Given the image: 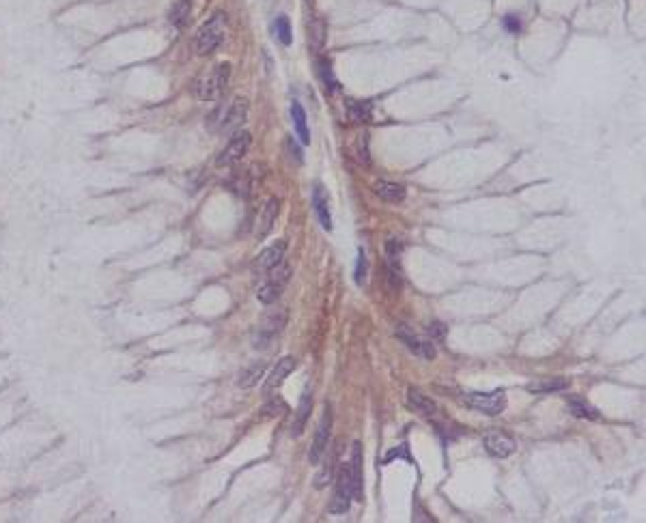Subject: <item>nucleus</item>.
Listing matches in <instances>:
<instances>
[{
  "mask_svg": "<svg viewBox=\"0 0 646 523\" xmlns=\"http://www.w3.org/2000/svg\"><path fill=\"white\" fill-rule=\"evenodd\" d=\"M226 24H229L226 13L218 11V13H214V16L197 31V37H194V48H197V52H199L201 56H207V54L216 52V50L222 45V41H224V37H226Z\"/></svg>",
  "mask_w": 646,
  "mask_h": 523,
  "instance_id": "obj_1",
  "label": "nucleus"
},
{
  "mask_svg": "<svg viewBox=\"0 0 646 523\" xmlns=\"http://www.w3.org/2000/svg\"><path fill=\"white\" fill-rule=\"evenodd\" d=\"M265 274L268 276H265L263 285L258 287V291H256V299L261 304H274L283 295V291H285V287L291 278V265H287L283 260V263H278L276 268H272Z\"/></svg>",
  "mask_w": 646,
  "mask_h": 523,
  "instance_id": "obj_2",
  "label": "nucleus"
},
{
  "mask_svg": "<svg viewBox=\"0 0 646 523\" xmlns=\"http://www.w3.org/2000/svg\"><path fill=\"white\" fill-rule=\"evenodd\" d=\"M229 78H231V62L216 65V67L199 82L197 95L203 101H216V99H220V95L224 93V89L229 84Z\"/></svg>",
  "mask_w": 646,
  "mask_h": 523,
  "instance_id": "obj_3",
  "label": "nucleus"
},
{
  "mask_svg": "<svg viewBox=\"0 0 646 523\" xmlns=\"http://www.w3.org/2000/svg\"><path fill=\"white\" fill-rule=\"evenodd\" d=\"M464 403L466 407L481 412L485 416H498L506 409V395L502 390H493V392H468L464 395Z\"/></svg>",
  "mask_w": 646,
  "mask_h": 523,
  "instance_id": "obj_4",
  "label": "nucleus"
},
{
  "mask_svg": "<svg viewBox=\"0 0 646 523\" xmlns=\"http://www.w3.org/2000/svg\"><path fill=\"white\" fill-rule=\"evenodd\" d=\"M250 145H252V134L246 132V129H237V132L231 136V141L226 143V147L216 158V166L224 168V166L237 164L250 151Z\"/></svg>",
  "mask_w": 646,
  "mask_h": 523,
  "instance_id": "obj_5",
  "label": "nucleus"
},
{
  "mask_svg": "<svg viewBox=\"0 0 646 523\" xmlns=\"http://www.w3.org/2000/svg\"><path fill=\"white\" fill-rule=\"evenodd\" d=\"M330 433H332V407L326 403V407H323V416L317 424V433H314L310 452H308V461L312 466H317L321 461L323 452H326V448L330 446Z\"/></svg>",
  "mask_w": 646,
  "mask_h": 523,
  "instance_id": "obj_6",
  "label": "nucleus"
},
{
  "mask_svg": "<svg viewBox=\"0 0 646 523\" xmlns=\"http://www.w3.org/2000/svg\"><path fill=\"white\" fill-rule=\"evenodd\" d=\"M354 500V491H351V474H349V466L339 470V478H336V489L330 502V512L332 514H343L349 510V504Z\"/></svg>",
  "mask_w": 646,
  "mask_h": 523,
  "instance_id": "obj_7",
  "label": "nucleus"
},
{
  "mask_svg": "<svg viewBox=\"0 0 646 523\" xmlns=\"http://www.w3.org/2000/svg\"><path fill=\"white\" fill-rule=\"evenodd\" d=\"M285 323H287V310H285V308L272 310V312L263 319V323L258 325V330H256V334H254V347H268V343H270L276 334L283 332Z\"/></svg>",
  "mask_w": 646,
  "mask_h": 523,
  "instance_id": "obj_8",
  "label": "nucleus"
},
{
  "mask_svg": "<svg viewBox=\"0 0 646 523\" xmlns=\"http://www.w3.org/2000/svg\"><path fill=\"white\" fill-rule=\"evenodd\" d=\"M395 332H397V338H399L412 353H416V356H420V358H427V360H433V358H435V347H433V343L418 338V336L414 334V330L410 328V325L399 323Z\"/></svg>",
  "mask_w": 646,
  "mask_h": 523,
  "instance_id": "obj_9",
  "label": "nucleus"
},
{
  "mask_svg": "<svg viewBox=\"0 0 646 523\" xmlns=\"http://www.w3.org/2000/svg\"><path fill=\"white\" fill-rule=\"evenodd\" d=\"M339 444H334V446H328L326 448V452H323V466L319 468V472H317V476H314V487L317 489H323V487H328L330 483H332V478H334V472H336V466H339Z\"/></svg>",
  "mask_w": 646,
  "mask_h": 523,
  "instance_id": "obj_10",
  "label": "nucleus"
},
{
  "mask_svg": "<svg viewBox=\"0 0 646 523\" xmlns=\"http://www.w3.org/2000/svg\"><path fill=\"white\" fill-rule=\"evenodd\" d=\"M285 250H287V243L285 241H276L274 246H270V248H265L261 254L256 256V260H254V272H258V274H265V272H270L272 268H276L278 263H283L285 260Z\"/></svg>",
  "mask_w": 646,
  "mask_h": 523,
  "instance_id": "obj_11",
  "label": "nucleus"
},
{
  "mask_svg": "<svg viewBox=\"0 0 646 523\" xmlns=\"http://www.w3.org/2000/svg\"><path fill=\"white\" fill-rule=\"evenodd\" d=\"M485 448L491 456H498V459H506L517 450V444L513 437H508L502 431H493L485 435Z\"/></svg>",
  "mask_w": 646,
  "mask_h": 523,
  "instance_id": "obj_12",
  "label": "nucleus"
},
{
  "mask_svg": "<svg viewBox=\"0 0 646 523\" xmlns=\"http://www.w3.org/2000/svg\"><path fill=\"white\" fill-rule=\"evenodd\" d=\"M246 116H248V101L241 99V97H237L233 104H229V106L224 108L222 121H220L218 127L222 129V132H231V129L239 127V125L246 121Z\"/></svg>",
  "mask_w": 646,
  "mask_h": 523,
  "instance_id": "obj_13",
  "label": "nucleus"
},
{
  "mask_svg": "<svg viewBox=\"0 0 646 523\" xmlns=\"http://www.w3.org/2000/svg\"><path fill=\"white\" fill-rule=\"evenodd\" d=\"M295 366H297V360L295 358H291V356H287V358H283L280 362H276V368L272 370V375L268 377V381H265V387H263V395L265 397H270L272 392L276 390V387H280L283 385V381L295 370Z\"/></svg>",
  "mask_w": 646,
  "mask_h": 523,
  "instance_id": "obj_14",
  "label": "nucleus"
},
{
  "mask_svg": "<svg viewBox=\"0 0 646 523\" xmlns=\"http://www.w3.org/2000/svg\"><path fill=\"white\" fill-rule=\"evenodd\" d=\"M349 474H351V491L354 500H362V446L360 441H354L351 448V463H349Z\"/></svg>",
  "mask_w": 646,
  "mask_h": 523,
  "instance_id": "obj_15",
  "label": "nucleus"
},
{
  "mask_svg": "<svg viewBox=\"0 0 646 523\" xmlns=\"http://www.w3.org/2000/svg\"><path fill=\"white\" fill-rule=\"evenodd\" d=\"M312 207H314V214L321 222V226L326 231H332V216H330V207H328V199L326 194H323V187L317 183L314 189H312Z\"/></svg>",
  "mask_w": 646,
  "mask_h": 523,
  "instance_id": "obj_16",
  "label": "nucleus"
},
{
  "mask_svg": "<svg viewBox=\"0 0 646 523\" xmlns=\"http://www.w3.org/2000/svg\"><path fill=\"white\" fill-rule=\"evenodd\" d=\"M278 209H280L278 199H270V201L265 203V207H263V211H261V218H258V229H256V237H258V239H263V237L270 235V231L274 229V222H276V218H278Z\"/></svg>",
  "mask_w": 646,
  "mask_h": 523,
  "instance_id": "obj_17",
  "label": "nucleus"
},
{
  "mask_svg": "<svg viewBox=\"0 0 646 523\" xmlns=\"http://www.w3.org/2000/svg\"><path fill=\"white\" fill-rule=\"evenodd\" d=\"M310 412H312V395L310 392H304L300 399V407L295 412V418H293V424H291V437H300L304 433Z\"/></svg>",
  "mask_w": 646,
  "mask_h": 523,
  "instance_id": "obj_18",
  "label": "nucleus"
},
{
  "mask_svg": "<svg viewBox=\"0 0 646 523\" xmlns=\"http://www.w3.org/2000/svg\"><path fill=\"white\" fill-rule=\"evenodd\" d=\"M373 192L385 203H401L405 199V187L393 181H377L373 185Z\"/></svg>",
  "mask_w": 646,
  "mask_h": 523,
  "instance_id": "obj_19",
  "label": "nucleus"
},
{
  "mask_svg": "<svg viewBox=\"0 0 646 523\" xmlns=\"http://www.w3.org/2000/svg\"><path fill=\"white\" fill-rule=\"evenodd\" d=\"M407 405H410L414 412H418V414H422V416H429V418L437 414L435 401H433L431 397H425L422 392H418V390H410V392H407Z\"/></svg>",
  "mask_w": 646,
  "mask_h": 523,
  "instance_id": "obj_20",
  "label": "nucleus"
},
{
  "mask_svg": "<svg viewBox=\"0 0 646 523\" xmlns=\"http://www.w3.org/2000/svg\"><path fill=\"white\" fill-rule=\"evenodd\" d=\"M291 119H293V127H295V134L300 138L302 145H310V132H308V123H306V112L302 108L300 101H293L291 104Z\"/></svg>",
  "mask_w": 646,
  "mask_h": 523,
  "instance_id": "obj_21",
  "label": "nucleus"
},
{
  "mask_svg": "<svg viewBox=\"0 0 646 523\" xmlns=\"http://www.w3.org/2000/svg\"><path fill=\"white\" fill-rule=\"evenodd\" d=\"M326 35H328V26L321 18H314L308 24V43L314 52H321L323 45H326Z\"/></svg>",
  "mask_w": 646,
  "mask_h": 523,
  "instance_id": "obj_22",
  "label": "nucleus"
},
{
  "mask_svg": "<svg viewBox=\"0 0 646 523\" xmlns=\"http://www.w3.org/2000/svg\"><path fill=\"white\" fill-rule=\"evenodd\" d=\"M569 387V379L562 377H554V379H539L528 383V392H535V395H547V392H562Z\"/></svg>",
  "mask_w": 646,
  "mask_h": 523,
  "instance_id": "obj_23",
  "label": "nucleus"
},
{
  "mask_svg": "<svg viewBox=\"0 0 646 523\" xmlns=\"http://www.w3.org/2000/svg\"><path fill=\"white\" fill-rule=\"evenodd\" d=\"M566 403H569V409H571V414H573L575 418L599 420L597 409H595V407H591V405H588L584 399H579V397H569V399H566Z\"/></svg>",
  "mask_w": 646,
  "mask_h": 523,
  "instance_id": "obj_24",
  "label": "nucleus"
},
{
  "mask_svg": "<svg viewBox=\"0 0 646 523\" xmlns=\"http://www.w3.org/2000/svg\"><path fill=\"white\" fill-rule=\"evenodd\" d=\"M190 13H192V0H177L170 9V24L177 26V28H183L190 20Z\"/></svg>",
  "mask_w": 646,
  "mask_h": 523,
  "instance_id": "obj_25",
  "label": "nucleus"
},
{
  "mask_svg": "<svg viewBox=\"0 0 646 523\" xmlns=\"http://www.w3.org/2000/svg\"><path fill=\"white\" fill-rule=\"evenodd\" d=\"M263 373H265V364L263 362H256V364H252V366H248V368H243L239 373L237 385L239 387H252V385H256L258 379L263 377Z\"/></svg>",
  "mask_w": 646,
  "mask_h": 523,
  "instance_id": "obj_26",
  "label": "nucleus"
},
{
  "mask_svg": "<svg viewBox=\"0 0 646 523\" xmlns=\"http://www.w3.org/2000/svg\"><path fill=\"white\" fill-rule=\"evenodd\" d=\"M401 254H403V243L399 239H388L385 241V258H388V270L401 272Z\"/></svg>",
  "mask_w": 646,
  "mask_h": 523,
  "instance_id": "obj_27",
  "label": "nucleus"
},
{
  "mask_svg": "<svg viewBox=\"0 0 646 523\" xmlns=\"http://www.w3.org/2000/svg\"><path fill=\"white\" fill-rule=\"evenodd\" d=\"M347 114L354 123H366L371 119V104L368 101H347Z\"/></svg>",
  "mask_w": 646,
  "mask_h": 523,
  "instance_id": "obj_28",
  "label": "nucleus"
},
{
  "mask_svg": "<svg viewBox=\"0 0 646 523\" xmlns=\"http://www.w3.org/2000/svg\"><path fill=\"white\" fill-rule=\"evenodd\" d=\"M317 72H319V78L326 87V91H334L336 89V78H334V72H332V65L328 58H319L317 60Z\"/></svg>",
  "mask_w": 646,
  "mask_h": 523,
  "instance_id": "obj_29",
  "label": "nucleus"
},
{
  "mask_svg": "<svg viewBox=\"0 0 646 523\" xmlns=\"http://www.w3.org/2000/svg\"><path fill=\"white\" fill-rule=\"evenodd\" d=\"M274 33L278 37V41L283 45H291L293 41V35H291V24H289V18L287 16H278L276 22H274Z\"/></svg>",
  "mask_w": 646,
  "mask_h": 523,
  "instance_id": "obj_30",
  "label": "nucleus"
},
{
  "mask_svg": "<svg viewBox=\"0 0 646 523\" xmlns=\"http://www.w3.org/2000/svg\"><path fill=\"white\" fill-rule=\"evenodd\" d=\"M354 278H356V285H364V280H366V254H364V250L358 252V263H356Z\"/></svg>",
  "mask_w": 646,
  "mask_h": 523,
  "instance_id": "obj_31",
  "label": "nucleus"
},
{
  "mask_svg": "<svg viewBox=\"0 0 646 523\" xmlns=\"http://www.w3.org/2000/svg\"><path fill=\"white\" fill-rule=\"evenodd\" d=\"M263 414L268 416H280V414H287V403L280 399V397H274L265 407H263Z\"/></svg>",
  "mask_w": 646,
  "mask_h": 523,
  "instance_id": "obj_32",
  "label": "nucleus"
},
{
  "mask_svg": "<svg viewBox=\"0 0 646 523\" xmlns=\"http://www.w3.org/2000/svg\"><path fill=\"white\" fill-rule=\"evenodd\" d=\"M502 24H504V28H506L508 33H520V31H522V20H520V16H515V13L504 16Z\"/></svg>",
  "mask_w": 646,
  "mask_h": 523,
  "instance_id": "obj_33",
  "label": "nucleus"
},
{
  "mask_svg": "<svg viewBox=\"0 0 646 523\" xmlns=\"http://www.w3.org/2000/svg\"><path fill=\"white\" fill-rule=\"evenodd\" d=\"M368 134H362L360 136V141H358V153H360V160L364 162V164H368V149H366V145H368Z\"/></svg>",
  "mask_w": 646,
  "mask_h": 523,
  "instance_id": "obj_34",
  "label": "nucleus"
},
{
  "mask_svg": "<svg viewBox=\"0 0 646 523\" xmlns=\"http://www.w3.org/2000/svg\"><path fill=\"white\" fill-rule=\"evenodd\" d=\"M287 149L291 151V158H295V162H297V164H302V151H300V147L295 145V141H293V138H287Z\"/></svg>",
  "mask_w": 646,
  "mask_h": 523,
  "instance_id": "obj_35",
  "label": "nucleus"
},
{
  "mask_svg": "<svg viewBox=\"0 0 646 523\" xmlns=\"http://www.w3.org/2000/svg\"><path fill=\"white\" fill-rule=\"evenodd\" d=\"M399 456H407V446H399V450H393V452H388L383 461L388 463V461H393V459H399ZM407 459H410V456H407Z\"/></svg>",
  "mask_w": 646,
  "mask_h": 523,
  "instance_id": "obj_36",
  "label": "nucleus"
},
{
  "mask_svg": "<svg viewBox=\"0 0 646 523\" xmlns=\"http://www.w3.org/2000/svg\"><path fill=\"white\" fill-rule=\"evenodd\" d=\"M429 334H431V336H435V338H444L446 328H444L442 323H431V325H429Z\"/></svg>",
  "mask_w": 646,
  "mask_h": 523,
  "instance_id": "obj_37",
  "label": "nucleus"
}]
</instances>
